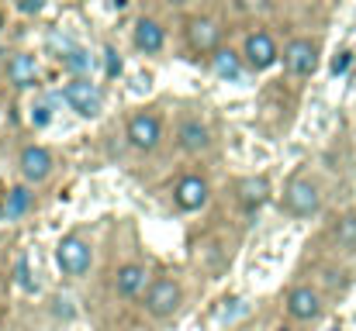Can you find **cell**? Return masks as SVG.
<instances>
[{
  "label": "cell",
  "mask_w": 356,
  "mask_h": 331,
  "mask_svg": "<svg viewBox=\"0 0 356 331\" xmlns=\"http://www.w3.org/2000/svg\"><path fill=\"white\" fill-rule=\"evenodd\" d=\"M56 262H59L63 273H70V276H83V273L90 269V245H87L83 238L70 235V238L59 241V248H56Z\"/></svg>",
  "instance_id": "6da1fadb"
},
{
  "label": "cell",
  "mask_w": 356,
  "mask_h": 331,
  "mask_svg": "<svg viewBox=\"0 0 356 331\" xmlns=\"http://www.w3.org/2000/svg\"><path fill=\"white\" fill-rule=\"evenodd\" d=\"M63 97H66V104L76 110L80 117H97L101 114V90L90 83V80H70L66 83V90H63Z\"/></svg>",
  "instance_id": "7a4b0ae2"
},
{
  "label": "cell",
  "mask_w": 356,
  "mask_h": 331,
  "mask_svg": "<svg viewBox=\"0 0 356 331\" xmlns=\"http://www.w3.org/2000/svg\"><path fill=\"white\" fill-rule=\"evenodd\" d=\"M318 204H322V197H318V187H315L312 180H294V183L287 187V194H284V207H287L291 214H298V218L315 214Z\"/></svg>",
  "instance_id": "3957f363"
},
{
  "label": "cell",
  "mask_w": 356,
  "mask_h": 331,
  "mask_svg": "<svg viewBox=\"0 0 356 331\" xmlns=\"http://www.w3.org/2000/svg\"><path fill=\"white\" fill-rule=\"evenodd\" d=\"M284 66L294 73V76H312L315 66H318V49L308 42V38H298L284 49Z\"/></svg>",
  "instance_id": "277c9868"
},
{
  "label": "cell",
  "mask_w": 356,
  "mask_h": 331,
  "mask_svg": "<svg viewBox=\"0 0 356 331\" xmlns=\"http://www.w3.org/2000/svg\"><path fill=\"white\" fill-rule=\"evenodd\" d=\"M177 304H180V287H177L173 280H156V283L149 287V297H145L149 314L166 318V314L177 311Z\"/></svg>",
  "instance_id": "5b68a950"
},
{
  "label": "cell",
  "mask_w": 356,
  "mask_h": 331,
  "mask_svg": "<svg viewBox=\"0 0 356 331\" xmlns=\"http://www.w3.org/2000/svg\"><path fill=\"white\" fill-rule=\"evenodd\" d=\"M187 42L194 52H218L222 28L211 17H194V21H187Z\"/></svg>",
  "instance_id": "8992f818"
},
{
  "label": "cell",
  "mask_w": 356,
  "mask_h": 331,
  "mask_svg": "<svg viewBox=\"0 0 356 331\" xmlns=\"http://www.w3.org/2000/svg\"><path fill=\"white\" fill-rule=\"evenodd\" d=\"M245 62L252 69H270L277 62V45L266 31H256V35L245 38Z\"/></svg>",
  "instance_id": "52a82bcc"
},
{
  "label": "cell",
  "mask_w": 356,
  "mask_h": 331,
  "mask_svg": "<svg viewBox=\"0 0 356 331\" xmlns=\"http://www.w3.org/2000/svg\"><path fill=\"white\" fill-rule=\"evenodd\" d=\"M128 138H131L135 148L152 152V148L159 145V121H156L152 114H135V117L128 121Z\"/></svg>",
  "instance_id": "ba28073f"
},
{
  "label": "cell",
  "mask_w": 356,
  "mask_h": 331,
  "mask_svg": "<svg viewBox=\"0 0 356 331\" xmlns=\"http://www.w3.org/2000/svg\"><path fill=\"white\" fill-rule=\"evenodd\" d=\"M173 197H177V204H180L184 211H201V207L208 204V183H204L201 176H184V180L177 183Z\"/></svg>",
  "instance_id": "9c48e42d"
},
{
  "label": "cell",
  "mask_w": 356,
  "mask_h": 331,
  "mask_svg": "<svg viewBox=\"0 0 356 331\" xmlns=\"http://www.w3.org/2000/svg\"><path fill=\"white\" fill-rule=\"evenodd\" d=\"M21 173H24V180L42 183V180L52 173V155H49L42 145H28V148L21 152Z\"/></svg>",
  "instance_id": "30bf717a"
},
{
  "label": "cell",
  "mask_w": 356,
  "mask_h": 331,
  "mask_svg": "<svg viewBox=\"0 0 356 331\" xmlns=\"http://www.w3.org/2000/svg\"><path fill=\"white\" fill-rule=\"evenodd\" d=\"M287 311H291V318H298V321H315L318 311H322V300H318V294H315L312 287H298V290H291V297H287Z\"/></svg>",
  "instance_id": "8fae6325"
},
{
  "label": "cell",
  "mask_w": 356,
  "mask_h": 331,
  "mask_svg": "<svg viewBox=\"0 0 356 331\" xmlns=\"http://www.w3.org/2000/svg\"><path fill=\"white\" fill-rule=\"evenodd\" d=\"M7 80L14 83V87H35V80H38V62H35V56H14L10 62H7Z\"/></svg>",
  "instance_id": "7c38bea8"
},
{
  "label": "cell",
  "mask_w": 356,
  "mask_h": 331,
  "mask_svg": "<svg viewBox=\"0 0 356 331\" xmlns=\"http://www.w3.org/2000/svg\"><path fill=\"white\" fill-rule=\"evenodd\" d=\"M163 42H166V35H163V28H159L152 17H142V21L135 24V49H138V52H159Z\"/></svg>",
  "instance_id": "4fadbf2b"
},
{
  "label": "cell",
  "mask_w": 356,
  "mask_h": 331,
  "mask_svg": "<svg viewBox=\"0 0 356 331\" xmlns=\"http://www.w3.org/2000/svg\"><path fill=\"white\" fill-rule=\"evenodd\" d=\"M266 197H270V183H266V176H249V180L238 183V201L245 204V211L263 207Z\"/></svg>",
  "instance_id": "5bb4252c"
},
{
  "label": "cell",
  "mask_w": 356,
  "mask_h": 331,
  "mask_svg": "<svg viewBox=\"0 0 356 331\" xmlns=\"http://www.w3.org/2000/svg\"><path fill=\"white\" fill-rule=\"evenodd\" d=\"M115 287H118L121 297H135L145 287V269L142 266H121L118 276H115Z\"/></svg>",
  "instance_id": "9a60e30c"
},
{
  "label": "cell",
  "mask_w": 356,
  "mask_h": 331,
  "mask_svg": "<svg viewBox=\"0 0 356 331\" xmlns=\"http://www.w3.org/2000/svg\"><path fill=\"white\" fill-rule=\"evenodd\" d=\"M208 128L201 124V121H187L184 128H180V145L187 148V152H204L208 148Z\"/></svg>",
  "instance_id": "2e32d148"
},
{
  "label": "cell",
  "mask_w": 356,
  "mask_h": 331,
  "mask_svg": "<svg viewBox=\"0 0 356 331\" xmlns=\"http://www.w3.org/2000/svg\"><path fill=\"white\" fill-rule=\"evenodd\" d=\"M211 66H215V73H218L222 80H238V76H242V62H238V56L232 49H218V52L211 56Z\"/></svg>",
  "instance_id": "e0dca14e"
},
{
  "label": "cell",
  "mask_w": 356,
  "mask_h": 331,
  "mask_svg": "<svg viewBox=\"0 0 356 331\" xmlns=\"http://www.w3.org/2000/svg\"><path fill=\"white\" fill-rule=\"evenodd\" d=\"M28 204H31V194H28V187H14L10 194H7V204H3V218L7 221H17L24 211H28Z\"/></svg>",
  "instance_id": "ac0fdd59"
},
{
  "label": "cell",
  "mask_w": 356,
  "mask_h": 331,
  "mask_svg": "<svg viewBox=\"0 0 356 331\" xmlns=\"http://www.w3.org/2000/svg\"><path fill=\"white\" fill-rule=\"evenodd\" d=\"M14 280H17V287L21 290H28V294H35L38 290V283L31 280V273H28V259L24 255H17V262H14Z\"/></svg>",
  "instance_id": "d6986e66"
},
{
  "label": "cell",
  "mask_w": 356,
  "mask_h": 331,
  "mask_svg": "<svg viewBox=\"0 0 356 331\" xmlns=\"http://www.w3.org/2000/svg\"><path fill=\"white\" fill-rule=\"evenodd\" d=\"M63 62H66V69H73V73H87V69H90V56H87L83 49H70V52L63 56Z\"/></svg>",
  "instance_id": "ffe728a7"
},
{
  "label": "cell",
  "mask_w": 356,
  "mask_h": 331,
  "mask_svg": "<svg viewBox=\"0 0 356 331\" xmlns=\"http://www.w3.org/2000/svg\"><path fill=\"white\" fill-rule=\"evenodd\" d=\"M336 238H339L343 245H350V248H353V245H356V214H350V218L339 221V228H336Z\"/></svg>",
  "instance_id": "44dd1931"
},
{
  "label": "cell",
  "mask_w": 356,
  "mask_h": 331,
  "mask_svg": "<svg viewBox=\"0 0 356 331\" xmlns=\"http://www.w3.org/2000/svg\"><path fill=\"white\" fill-rule=\"evenodd\" d=\"M104 69H108V76H111V80L121 76V69H124V66H121V59H118V52H115V49H104Z\"/></svg>",
  "instance_id": "7402d4cb"
},
{
  "label": "cell",
  "mask_w": 356,
  "mask_h": 331,
  "mask_svg": "<svg viewBox=\"0 0 356 331\" xmlns=\"http://www.w3.org/2000/svg\"><path fill=\"white\" fill-rule=\"evenodd\" d=\"M350 62H353V52H339V56L332 59V73H336V76H343V73L350 69Z\"/></svg>",
  "instance_id": "603a6c76"
},
{
  "label": "cell",
  "mask_w": 356,
  "mask_h": 331,
  "mask_svg": "<svg viewBox=\"0 0 356 331\" xmlns=\"http://www.w3.org/2000/svg\"><path fill=\"white\" fill-rule=\"evenodd\" d=\"M31 124H35V128H45V124H49V108H35L31 110Z\"/></svg>",
  "instance_id": "cb8c5ba5"
},
{
  "label": "cell",
  "mask_w": 356,
  "mask_h": 331,
  "mask_svg": "<svg viewBox=\"0 0 356 331\" xmlns=\"http://www.w3.org/2000/svg\"><path fill=\"white\" fill-rule=\"evenodd\" d=\"M238 7H242V10H266L270 0H238Z\"/></svg>",
  "instance_id": "d4e9b609"
},
{
  "label": "cell",
  "mask_w": 356,
  "mask_h": 331,
  "mask_svg": "<svg viewBox=\"0 0 356 331\" xmlns=\"http://www.w3.org/2000/svg\"><path fill=\"white\" fill-rule=\"evenodd\" d=\"M21 10H28V14L31 10H42V0H21Z\"/></svg>",
  "instance_id": "484cf974"
},
{
  "label": "cell",
  "mask_w": 356,
  "mask_h": 331,
  "mask_svg": "<svg viewBox=\"0 0 356 331\" xmlns=\"http://www.w3.org/2000/svg\"><path fill=\"white\" fill-rule=\"evenodd\" d=\"M111 7H115V10H124V7H128V0H111Z\"/></svg>",
  "instance_id": "4316f807"
},
{
  "label": "cell",
  "mask_w": 356,
  "mask_h": 331,
  "mask_svg": "<svg viewBox=\"0 0 356 331\" xmlns=\"http://www.w3.org/2000/svg\"><path fill=\"white\" fill-rule=\"evenodd\" d=\"M325 331H343V328H325Z\"/></svg>",
  "instance_id": "83f0119b"
},
{
  "label": "cell",
  "mask_w": 356,
  "mask_h": 331,
  "mask_svg": "<svg viewBox=\"0 0 356 331\" xmlns=\"http://www.w3.org/2000/svg\"><path fill=\"white\" fill-rule=\"evenodd\" d=\"M0 28H3V14H0Z\"/></svg>",
  "instance_id": "f1b7e54d"
},
{
  "label": "cell",
  "mask_w": 356,
  "mask_h": 331,
  "mask_svg": "<svg viewBox=\"0 0 356 331\" xmlns=\"http://www.w3.org/2000/svg\"><path fill=\"white\" fill-rule=\"evenodd\" d=\"M170 3H184V0H170Z\"/></svg>",
  "instance_id": "f546056e"
},
{
  "label": "cell",
  "mask_w": 356,
  "mask_h": 331,
  "mask_svg": "<svg viewBox=\"0 0 356 331\" xmlns=\"http://www.w3.org/2000/svg\"><path fill=\"white\" fill-rule=\"evenodd\" d=\"M277 331H291V328H277Z\"/></svg>",
  "instance_id": "4dcf8cb0"
},
{
  "label": "cell",
  "mask_w": 356,
  "mask_h": 331,
  "mask_svg": "<svg viewBox=\"0 0 356 331\" xmlns=\"http://www.w3.org/2000/svg\"><path fill=\"white\" fill-rule=\"evenodd\" d=\"M0 214H3V211H0Z\"/></svg>",
  "instance_id": "1f68e13d"
}]
</instances>
